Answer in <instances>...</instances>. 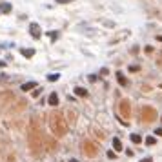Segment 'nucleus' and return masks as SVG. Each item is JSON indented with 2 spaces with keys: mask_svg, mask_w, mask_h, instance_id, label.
Segmentation results:
<instances>
[{
  "mask_svg": "<svg viewBox=\"0 0 162 162\" xmlns=\"http://www.w3.org/2000/svg\"><path fill=\"white\" fill-rule=\"evenodd\" d=\"M29 33H31V36H33L35 40H38V38L42 36V29H40V26H38L36 22H31V24H29Z\"/></svg>",
  "mask_w": 162,
  "mask_h": 162,
  "instance_id": "1",
  "label": "nucleus"
},
{
  "mask_svg": "<svg viewBox=\"0 0 162 162\" xmlns=\"http://www.w3.org/2000/svg\"><path fill=\"white\" fill-rule=\"evenodd\" d=\"M38 88V82H35V80H31V82H26V84H22V91H31V89H36Z\"/></svg>",
  "mask_w": 162,
  "mask_h": 162,
  "instance_id": "2",
  "label": "nucleus"
},
{
  "mask_svg": "<svg viewBox=\"0 0 162 162\" xmlns=\"http://www.w3.org/2000/svg\"><path fill=\"white\" fill-rule=\"evenodd\" d=\"M47 104H49V106H58V95H57V93H51V95L47 97Z\"/></svg>",
  "mask_w": 162,
  "mask_h": 162,
  "instance_id": "3",
  "label": "nucleus"
},
{
  "mask_svg": "<svg viewBox=\"0 0 162 162\" xmlns=\"http://www.w3.org/2000/svg\"><path fill=\"white\" fill-rule=\"evenodd\" d=\"M117 80H119V84H120L122 88H126V86H128V80H126V77H124L120 71H117Z\"/></svg>",
  "mask_w": 162,
  "mask_h": 162,
  "instance_id": "4",
  "label": "nucleus"
},
{
  "mask_svg": "<svg viewBox=\"0 0 162 162\" xmlns=\"http://www.w3.org/2000/svg\"><path fill=\"white\" fill-rule=\"evenodd\" d=\"M75 95H77V97H88V89L77 86V88H75Z\"/></svg>",
  "mask_w": 162,
  "mask_h": 162,
  "instance_id": "5",
  "label": "nucleus"
},
{
  "mask_svg": "<svg viewBox=\"0 0 162 162\" xmlns=\"http://www.w3.org/2000/svg\"><path fill=\"white\" fill-rule=\"evenodd\" d=\"M113 148H115V151H122V142H120L119 137L113 139Z\"/></svg>",
  "mask_w": 162,
  "mask_h": 162,
  "instance_id": "6",
  "label": "nucleus"
},
{
  "mask_svg": "<svg viewBox=\"0 0 162 162\" xmlns=\"http://www.w3.org/2000/svg\"><path fill=\"white\" fill-rule=\"evenodd\" d=\"M20 53H22L24 57H27V58H31V57L35 55V49H26V47H24V49H20Z\"/></svg>",
  "mask_w": 162,
  "mask_h": 162,
  "instance_id": "7",
  "label": "nucleus"
},
{
  "mask_svg": "<svg viewBox=\"0 0 162 162\" xmlns=\"http://www.w3.org/2000/svg\"><path fill=\"white\" fill-rule=\"evenodd\" d=\"M129 139H131V142H133V144H140V142H142V137H140V135H137V133L129 135Z\"/></svg>",
  "mask_w": 162,
  "mask_h": 162,
  "instance_id": "8",
  "label": "nucleus"
},
{
  "mask_svg": "<svg viewBox=\"0 0 162 162\" xmlns=\"http://www.w3.org/2000/svg\"><path fill=\"white\" fill-rule=\"evenodd\" d=\"M11 4H0V13H11Z\"/></svg>",
  "mask_w": 162,
  "mask_h": 162,
  "instance_id": "9",
  "label": "nucleus"
},
{
  "mask_svg": "<svg viewBox=\"0 0 162 162\" xmlns=\"http://www.w3.org/2000/svg\"><path fill=\"white\" fill-rule=\"evenodd\" d=\"M58 78H60L58 73H49V75H47V80H49V82H57Z\"/></svg>",
  "mask_w": 162,
  "mask_h": 162,
  "instance_id": "10",
  "label": "nucleus"
},
{
  "mask_svg": "<svg viewBox=\"0 0 162 162\" xmlns=\"http://www.w3.org/2000/svg\"><path fill=\"white\" fill-rule=\"evenodd\" d=\"M144 142H146V146H155V144H157V139H155V137H146Z\"/></svg>",
  "mask_w": 162,
  "mask_h": 162,
  "instance_id": "11",
  "label": "nucleus"
},
{
  "mask_svg": "<svg viewBox=\"0 0 162 162\" xmlns=\"http://www.w3.org/2000/svg\"><path fill=\"white\" fill-rule=\"evenodd\" d=\"M47 35H49V38H51V40H58V36H60V35H58V31H47Z\"/></svg>",
  "mask_w": 162,
  "mask_h": 162,
  "instance_id": "12",
  "label": "nucleus"
},
{
  "mask_svg": "<svg viewBox=\"0 0 162 162\" xmlns=\"http://www.w3.org/2000/svg\"><path fill=\"white\" fill-rule=\"evenodd\" d=\"M42 93V88H36V89H33V97H38Z\"/></svg>",
  "mask_w": 162,
  "mask_h": 162,
  "instance_id": "13",
  "label": "nucleus"
},
{
  "mask_svg": "<svg viewBox=\"0 0 162 162\" xmlns=\"http://www.w3.org/2000/svg\"><path fill=\"white\" fill-rule=\"evenodd\" d=\"M69 2H75V0H55V4H69Z\"/></svg>",
  "mask_w": 162,
  "mask_h": 162,
  "instance_id": "14",
  "label": "nucleus"
},
{
  "mask_svg": "<svg viewBox=\"0 0 162 162\" xmlns=\"http://www.w3.org/2000/svg\"><path fill=\"white\" fill-rule=\"evenodd\" d=\"M155 135H157V137H162V128H157V129H155Z\"/></svg>",
  "mask_w": 162,
  "mask_h": 162,
  "instance_id": "15",
  "label": "nucleus"
},
{
  "mask_svg": "<svg viewBox=\"0 0 162 162\" xmlns=\"http://www.w3.org/2000/svg\"><path fill=\"white\" fill-rule=\"evenodd\" d=\"M140 162H153V159H151V157H144Z\"/></svg>",
  "mask_w": 162,
  "mask_h": 162,
  "instance_id": "16",
  "label": "nucleus"
},
{
  "mask_svg": "<svg viewBox=\"0 0 162 162\" xmlns=\"http://www.w3.org/2000/svg\"><path fill=\"white\" fill-rule=\"evenodd\" d=\"M108 157L109 159H115V151H108Z\"/></svg>",
  "mask_w": 162,
  "mask_h": 162,
  "instance_id": "17",
  "label": "nucleus"
},
{
  "mask_svg": "<svg viewBox=\"0 0 162 162\" xmlns=\"http://www.w3.org/2000/svg\"><path fill=\"white\" fill-rule=\"evenodd\" d=\"M0 67H5V62L4 60H0Z\"/></svg>",
  "mask_w": 162,
  "mask_h": 162,
  "instance_id": "18",
  "label": "nucleus"
},
{
  "mask_svg": "<svg viewBox=\"0 0 162 162\" xmlns=\"http://www.w3.org/2000/svg\"><path fill=\"white\" fill-rule=\"evenodd\" d=\"M69 162H78L77 159H69Z\"/></svg>",
  "mask_w": 162,
  "mask_h": 162,
  "instance_id": "19",
  "label": "nucleus"
},
{
  "mask_svg": "<svg viewBox=\"0 0 162 162\" xmlns=\"http://www.w3.org/2000/svg\"><path fill=\"white\" fill-rule=\"evenodd\" d=\"M160 120H162V115H160Z\"/></svg>",
  "mask_w": 162,
  "mask_h": 162,
  "instance_id": "20",
  "label": "nucleus"
}]
</instances>
